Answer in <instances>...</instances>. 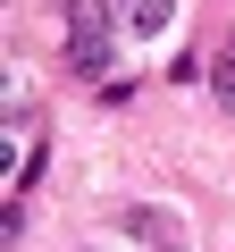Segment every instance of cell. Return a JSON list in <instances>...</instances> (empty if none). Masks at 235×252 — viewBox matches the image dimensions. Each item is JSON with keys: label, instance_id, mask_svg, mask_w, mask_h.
Segmentation results:
<instances>
[{"label": "cell", "instance_id": "cell-1", "mask_svg": "<svg viewBox=\"0 0 235 252\" xmlns=\"http://www.w3.org/2000/svg\"><path fill=\"white\" fill-rule=\"evenodd\" d=\"M126 235H143L151 252H185V235H176V219H168V210H126Z\"/></svg>", "mask_w": 235, "mask_h": 252}, {"label": "cell", "instance_id": "cell-2", "mask_svg": "<svg viewBox=\"0 0 235 252\" xmlns=\"http://www.w3.org/2000/svg\"><path fill=\"white\" fill-rule=\"evenodd\" d=\"M67 67H76V76H101V67H109V34H76V26H67Z\"/></svg>", "mask_w": 235, "mask_h": 252}, {"label": "cell", "instance_id": "cell-3", "mask_svg": "<svg viewBox=\"0 0 235 252\" xmlns=\"http://www.w3.org/2000/svg\"><path fill=\"white\" fill-rule=\"evenodd\" d=\"M126 26H135V34H151V26H168V0H135V9H126Z\"/></svg>", "mask_w": 235, "mask_h": 252}, {"label": "cell", "instance_id": "cell-4", "mask_svg": "<svg viewBox=\"0 0 235 252\" xmlns=\"http://www.w3.org/2000/svg\"><path fill=\"white\" fill-rule=\"evenodd\" d=\"M210 101H218V109H235V67H227V59L210 67Z\"/></svg>", "mask_w": 235, "mask_h": 252}, {"label": "cell", "instance_id": "cell-5", "mask_svg": "<svg viewBox=\"0 0 235 252\" xmlns=\"http://www.w3.org/2000/svg\"><path fill=\"white\" fill-rule=\"evenodd\" d=\"M227 67H235V42H227Z\"/></svg>", "mask_w": 235, "mask_h": 252}]
</instances>
